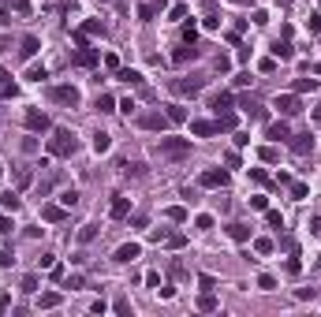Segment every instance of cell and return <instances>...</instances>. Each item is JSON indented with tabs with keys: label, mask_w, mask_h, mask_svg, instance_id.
<instances>
[{
	"label": "cell",
	"mask_w": 321,
	"mask_h": 317,
	"mask_svg": "<svg viewBox=\"0 0 321 317\" xmlns=\"http://www.w3.org/2000/svg\"><path fill=\"white\" fill-rule=\"evenodd\" d=\"M75 150H79L75 134H71L68 127H56V131H52V138H49V153H52V157H71Z\"/></svg>",
	"instance_id": "1"
},
{
	"label": "cell",
	"mask_w": 321,
	"mask_h": 317,
	"mask_svg": "<svg viewBox=\"0 0 321 317\" xmlns=\"http://www.w3.org/2000/svg\"><path fill=\"white\" fill-rule=\"evenodd\" d=\"M157 153L168 160H183V157H191V138H160Z\"/></svg>",
	"instance_id": "2"
},
{
	"label": "cell",
	"mask_w": 321,
	"mask_h": 317,
	"mask_svg": "<svg viewBox=\"0 0 321 317\" xmlns=\"http://www.w3.org/2000/svg\"><path fill=\"white\" fill-rule=\"evenodd\" d=\"M49 97L56 101V105H68V109H75V105H79V90H75V86H52Z\"/></svg>",
	"instance_id": "3"
},
{
	"label": "cell",
	"mask_w": 321,
	"mask_h": 317,
	"mask_svg": "<svg viewBox=\"0 0 321 317\" xmlns=\"http://www.w3.org/2000/svg\"><path fill=\"white\" fill-rule=\"evenodd\" d=\"M23 123H26V131H49V127H52V119L49 116H45V112H38V109H30V112H26V116H23Z\"/></svg>",
	"instance_id": "4"
},
{
	"label": "cell",
	"mask_w": 321,
	"mask_h": 317,
	"mask_svg": "<svg viewBox=\"0 0 321 317\" xmlns=\"http://www.w3.org/2000/svg\"><path fill=\"white\" fill-rule=\"evenodd\" d=\"M287 146H291V153H295V157H306V153L314 150V134L306 131V134H291V138H287Z\"/></svg>",
	"instance_id": "5"
},
{
	"label": "cell",
	"mask_w": 321,
	"mask_h": 317,
	"mask_svg": "<svg viewBox=\"0 0 321 317\" xmlns=\"http://www.w3.org/2000/svg\"><path fill=\"white\" fill-rule=\"evenodd\" d=\"M202 86H205V79H176L172 90L183 93V97H195V93H202Z\"/></svg>",
	"instance_id": "6"
},
{
	"label": "cell",
	"mask_w": 321,
	"mask_h": 317,
	"mask_svg": "<svg viewBox=\"0 0 321 317\" xmlns=\"http://www.w3.org/2000/svg\"><path fill=\"white\" fill-rule=\"evenodd\" d=\"M138 254H142V246H138V242H123V246H120V250L112 254V261H120V265H131V261H135Z\"/></svg>",
	"instance_id": "7"
},
{
	"label": "cell",
	"mask_w": 321,
	"mask_h": 317,
	"mask_svg": "<svg viewBox=\"0 0 321 317\" xmlns=\"http://www.w3.org/2000/svg\"><path fill=\"white\" fill-rule=\"evenodd\" d=\"M265 138H273V142H287L291 138V127H287V119H277V123L265 127Z\"/></svg>",
	"instance_id": "8"
},
{
	"label": "cell",
	"mask_w": 321,
	"mask_h": 317,
	"mask_svg": "<svg viewBox=\"0 0 321 317\" xmlns=\"http://www.w3.org/2000/svg\"><path fill=\"white\" fill-rule=\"evenodd\" d=\"M198 183L202 187H228V172H224V168H209V172H202Z\"/></svg>",
	"instance_id": "9"
},
{
	"label": "cell",
	"mask_w": 321,
	"mask_h": 317,
	"mask_svg": "<svg viewBox=\"0 0 321 317\" xmlns=\"http://www.w3.org/2000/svg\"><path fill=\"white\" fill-rule=\"evenodd\" d=\"M273 105H277L280 116H295V112H299V97H295V93H284V97H277Z\"/></svg>",
	"instance_id": "10"
},
{
	"label": "cell",
	"mask_w": 321,
	"mask_h": 317,
	"mask_svg": "<svg viewBox=\"0 0 321 317\" xmlns=\"http://www.w3.org/2000/svg\"><path fill=\"white\" fill-rule=\"evenodd\" d=\"M138 123H142L146 131H164V127H168V116H164V112H146Z\"/></svg>",
	"instance_id": "11"
},
{
	"label": "cell",
	"mask_w": 321,
	"mask_h": 317,
	"mask_svg": "<svg viewBox=\"0 0 321 317\" xmlns=\"http://www.w3.org/2000/svg\"><path fill=\"white\" fill-rule=\"evenodd\" d=\"M64 217H68V209H64V205H52V201L41 205V220H49V224H60Z\"/></svg>",
	"instance_id": "12"
},
{
	"label": "cell",
	"mask_w": 321,
	"mask_h": 317,
	"mask_svg": "<svg viewBox=\"0 0 321 317\" xmlns=\"http://www.w3.org/2000/svg\"><path fill=\"white\" fill-rule=\"evenodd\" d=\"M191 134L209 138V134H217V123H213V119H195V123H191Z\"/></svg>",
	"instance_id": "13"
},
{
	"label": "cell",
	"mask_w": 321,
	"mask_h": 317,
	"mask_svg": "<svg viewBox=\"0 0 321 317\" xmlns=\"http://www.w3.org/2000/svg\"><path fill=\"white\" fill-rule=\"evenodd\" d=\"M60 302H64V295H60V291H45L41 299H38V310H52V306H60Z\"/></svg>",
	"instance_id": "14"
},
{
	"label": "cell",
	"mask_w": 321,
	"mask_h": 317,
	"mask_svg": "<svg viewBox=\"0 0 321 317\" xmlns=\"http://www.w3.org/2000/svg\"><path fill=\"white\" fill-rule=\"evenodd\" d=\"M160 8H164V0H146L142 8H138V19H153Z\"/></svg>",
	"instance_id": "15"
},
{
	"label": "cell",
	"mask_w": 321,
	"mask_h": 317,
	"mask_svg": "<svg viewBox=\"0 0 321 317\" xmlns=\"http://www.w3.org/2000/svg\"><path fill=\"white\" fill-rule=\"evenodd\" d=\"M0 205L8 209V213H15V209H19V205H23V198H19V194H15V191H4V194H0Z\"/></svg>",
	"instance_id": "16"
},
{
	"label": "cell",
	"mask_w": 321,
	"mask_h": 317,
	"mask_svg": "<svg viewBox=\"0 0 321 317\" xmlns=\"http://www.w3.org/2000/svg\"><path fill=\"white\" fill-rule=\"evenodd\" d=\"M131 213V198H116L112 201V220H123Z\"/></svg>",
	"instance_id": "17"
},
{
	"label": "cell",
	"mask_w": 321,
	"mask_h": 317,
	"mask_svg": "<svg viewBox=\"0 0 321 317\" xmlns=\"http://www.w3.org/2000/svg\"><path fill=\"white\" fill-rule=\"evenodd\" d=\"M75 64H82V67H93V64H97V49H90V45H86V49H79Z\"/></svg>",
	"instance_id": "18"
},
{
	"label": "cell",
	"mask_w": 321,
	"mask_h": 317,
	"mask_svg": "<svg viewBox=\"0 0 321 317\" xmlns=\"http://www.w3.org/2000/svg\"><path fill=\"white\" fill-rule=\"evenodd\" d=\"M38 49H41V45H38V38H34V34H26V38H23V49H19V52L30 60V56H38Z\"/></svg>",
	"instance_id": "19"
},
{
	"label": "cell",
	"mask_w": 321,
	"mask_h": 317,
	"mask_svg": "<svg viewBox=\"0 0 321 317\" xmlns=\"http://www.w3.org/2000/svg\"><path fill=\"white\" fill-rule=\"evenodd\" d=\"M116 79H123L127 86H142V75H138V71H131V67H120Z\"/></svg>",
	"instance_id": "20"
},
{
	"label": "cell",
	"mask_w": 321,
	"mask_h": 317,
	"mask_svg": "<svg viewBox=\"0 0 321 317\" xmlns=\"http://www.w3.org/2000/svg\"><path fill=\"white\" fill-rule=\"evenodd\" d=\"M228 235L236 242H246V239H250V228H246V224H228Z\"/></svg>",
	"instance_id": "21"
},
{
	"label": "cell",
	"mask_w": 321,
	"mask_h": 317,
	"mask_svg": "<svg viewBox=\"0 0 321 317\" xmlns=\"http://www.w3.org/2000/svg\"><path fill=\"white\" fill-rule=\"evenodd\" d=\"M164 116H168V123H183V119H187V109H183V105H168V112H164Z\"/></svg>",
	"instance_id": "22"
},
{
	"label": "cell",
	"mask_w": 321,
	"mask_h": 317,
	"mask_svg": "<svg viewBox=\"0 0 321 317\" xmlns=\"http://www.w3.org/2000/svg\"><path fill=\"white\" fill-rule=\"evenodd\" d=\"M209 105H213L217 112H228V109H232V97H228V93H213V101H209Z\"/></svg>",
	"instance_id": "23"
},
{
	"label": "cell",
	"mask_w": 321,
	"mask_h": 317,
	"mask_svg": "<svg viewBox=\"0 0 321 317\" xmlns=\"http://www.w3.org/2000/svg\"><path fill=\"white\" fill-rule=\"evenodd\" d=\"M109 146H112V138H109L105 131H97V134H93V150H97V153H109Z\"/></svg>",
	"instance_id": "24"
},
{
	"label": "cell",
	"mask_w": 321,
	"mask_h": 317,
	"mask_svg": "<svg viewBox=\"0 0 321 317\" xmlns=\"http://www.w3.org/2000/svg\"><path fill=\"white\" fill-rule=\"evenodd\" d=\"M217 131H236V116H228V112H217Z\"/></svg>",
	"instance_id": "25"
},
{
	"label": "cell",
	"mask_w": 321,
	"mask_h": 317,
	"mask_svg": "<svg viewBox=\"0 0 321 317\" xmlns=\"http://www.w3.org/2000/svg\"><path fill=\"white\" fill-rule=\"evenodd\" d=\"M19 291H23V295H34V291H38V276H34V273H30V276H23Z\"/></svg>",
	"instance_id": "26"
},
{
	"label": "cell",
	"mask_w": 321,
	"mask_h": 317,
	"mask_svg": "<svg viewBox=\"0 0 321 317\" xmlns=\"http://www.w3.org/2000/svg\"><path fill=\"white\" fill-rule=\"evenodd\" d=\"M164 217L176 220V224H183V220H187V209H183V205H172V209H164Z\"/></svg>",
	"instance_id": "27"
},
{
	"label": "cell",
	"mask_w": 321,
	"mask_h": 317,
	"mask_svg": "<svg viewBox=\"0 0 321 317\" xmlns=\"http://www.w3.org/2000/svg\"><path fill=\"white\" fill-rule=\"evenodd\" d=\"M295 93H306V90H318V79H295V86H291Z\"/></svg>",
	"instance_id": "28"
},
{
	"label": "cell",
	"mask_w": 321,
	"mask_h": 317,
	"mask_svg": "<svg viewBox=\"0 0 321 317\" xmlns=\"http://www.w3.org/2000/svg\"><path fill=\"white\" fill-rule=\"evenodd\" d=\"M60 205H64V209H75V205H79V191H64V194H60Z\"/></svg>",
	"instance_id": "29"
},
{
	"label": "cell",
	"mask_w": 321,
	"mask_h": 317,
	"mask_svg": "<svg viewBox=\"0 0 321 317\" xmlns=\"http://www.w3.org/2000/svg\"><path fill=\"white\" fill-rule=\"evenodd\" d=\"M90 239H97V224H82L79 228V242H90Z\"/></svg>",
	"instance_id": "30"
},
{
	"label": "cell",
	"mask_w": 321,
	"mask_h": 317,
	"mask_svg": "<svg viewBox=\"0 0 321 317\" xmlns=\"http://www.w3.org/2000/svg\"><path fill=\"white\" fill-rule=\"evenodd\" d=\"M97 112H116V101H112L109 93H101V97H97Z\"/></svg>",
	"instance_id": "31"
},
{
	"label": "cell",
	"mask_w": 321,
	"mask_h": 317,
	"mask_svg": "<svg viewBox=\"0 0 321 317\" xmlns=\"http://www.w3.org/2000/svg\"><path fill=\"white\" fill-rule=\"evenodd\" d=\"M258 153H262V160H265V164H277V157H280V153H277V146H262Z\"/></svg>",
	"instance_id": "32"
},
{
	"label": "cell",
	"mask_w": 321,
	"mask_h": 317,
	"mask_svg": "<svg viewBox=\"0 0 321 317\" xmlns=\"http://www.w3.org/2000/svg\"><path fill=\"white\" fill-rule=\"evenodd\" d=\"M273 56H280V60H291V45H287V41H277V45H273Z\"/></svg>",
	"instance_id": "33"
},
{
	"label": "cell",
	"mask_w": 321,
	"mask_h": 317,
	"mask_svg": "<svg viewBox=\"0 0 321 317\" xmlns=\"http://www.w3.org/2000/svg\"><path fill=\"white\" fill-rule=\"evenodd\" d=\"M195 56H198V49L191 45V49H179V52H176L172 60H176V64H187V60H195Z\"/></svg>",
	"instance_id": "34"
},
{
	"label": "cell",
	"mask_w": 321,
	"mask_h": 317,
	"mask_svg": "<svg viewBox=\"0 0 321 317\" xmlns=\"http://www.w3.org/2000/svg\"><path fill=\"white\" fill-rule=\"evenodd\" d=\"M41 79H49L45 67H30V71H26V82H41Z\"/></svg>",
	"instance_id": "35"
},
{
	"label": "cell",
	"mask_w": 321,
	"mask_h": 317,
	"mask_svg": "<svg viewBox=\"0 0 321 317\" xmlns=\"http://www.w3.org/2000/svg\"><path fill=\"white\" fill-rule=\"evenodd\" d=\"M30 179H34V172H30V168H15V183H19V187H26Z\"/></svg>",
	"instance_id": "36"
},
{
	"label": "cell",
	"mask_w": 321,
	"mask_h": 317,
	"mask_svg": "<svg viewBox=\"0 0 321 317\" xmlns=\"http://www.w3.org/2000/svg\"><path fill=\"white\" fill-rule=\"evenodd\" d=\"M258 287H262V291H273V287H277V276L262 273V276H258Z\"/></svg>",
	"instance_id": "37"
},
{
	"label": "cell",
	"mask_w": 321,
	"mask_h": 317,
	"mask_svg": "<svg viewBox=\"0 0 321 317\" xmlns=\"http://www.w3.org/2000/svg\"><path fill=\"white\" fill-rule=\"evenodd\" d=\"M254 254H273V239H254Z\"/></svg>",
	"instance_id": "38"
},
{
	"label": "cell",
	"mask_w": 321,
	"mask_h": 317,
	"mask_svg": "<svg viewBox=\"0 0 321 317\" xmlns=\"http://www.w3.org/2000/svg\"><path fill=\"white\" fill-rule=\"evenodd\" d=\"M265 220H269L273 228H284V217H280L277 209H265Z\"/></svg>",
	"instance_id": "39"
},
{
	"label": "cell",
	"mask_w": 321,
	"mask_h": 317,
	"mask_svg": "<svg viewBox=\"0 0 321 317\" xmlns=\"http://www.w3.org/2000/svg\"><path fill=\"white\" fill-rule=\"evenodd\" d=\"M306 194H310V187H306V183H291V198H299V201H303Z\"/></svg>",
	"instance_id": "40"
},
{
	"label": "cell",
	"mask_w": 321,
	"mask_h": 317,
	"mask_svg": "<svg viewBox=\"0 0 321 317\" xmlns=\"http://www.w3.org/2000/svg\"><path fill=\"white\" fill-rule=\"evenodd\" d=\"M198 310H217V299H213V295H209V291H205V295H202V299H198Z\"/></svg>",
	"instance_id": "41"
},
{
	"label": "cell",
	"mask_w": 321,
	"mask_h": 317,
	"mask_svg": "<svg viewBox=\"0 0 321 317\" xmlns=\"http://www.w3.org/2000/svg\"><path fill=\"white\" fill-rule=\"evenodd\" d=\"M112 310H116L120 317H131V302H127V299H116V306H112Z\"/></svg>",
	"instance_id": "42"
},
{
	"label": "cell",
	"mask_w": 321,
	"mask_h": 317,
	"mask_svg": "<svg viewBox=\"0 0 321 317\" xmlns=\"http://www.w3.org/2000/svg\"><path fill=\"white\" fill-rule=\"evenodd\" d=\"M11 11H19V15H30V0H11Z\"/></svg>",
	"instance_id": "43"
},
{
	"label": "cell",
	"mask_w": 321,
	"mask_h": 317,
	"mask_svg": "<svg viewBox=\"0 0 321 317\" xmlns=\"http://www.w3.org/2000/svg\"><path fill=\"white\" fill-rule=\"evenodd\" d=\"M198 284H202V291H213V287H217V280H213L209 273H202V276H198Z\"/></svg>",
	"instance_id": "44"
},
{
	"label": "cell",
	"mask_w": 321,
	"mask_h": 317,
	"mask_svg": "<svg viewBox=\"0 0 321 317\" xmlns=\"http://www.w3.org/2000/svg\"><path fill=\"white\" fill-rule=\"evenodd\" d=\"M135 109H138V105H135L131 97H127V101H120V112H123V116H135Z\"/></svg>",
	"instance_id": "45"
},
{
	"label": "cell",
	"mask_w": 321,
	"mask_h": 317,
	"mask_svg": "<svg viewBox=\"0 0 321 317\" xmlns=\"http://www.w3.org/2000/svg\"><path fill=\"white\" fill-rule=\"evenodd\" d=\"M195 228H202V232H209V228H213V217H209V213H202V217L195 220Z\"/></svg>",
	"instance_id": "46"
},
{
	"label": "cell",
	"mask_w": 321,
	"mask_h": 317,
	"mask_svg": "<svg viewBox=\"0 0 321 317\" xmlns=\"http://www.w3.org/2000/svg\"><path fill=\"white\" fill-rule=\"evenodd\" d=\"M250 19H254V26H265V23H269V11H262V8H258Z\"/></svg>",
	"instance_id": "47"
},
{
	"label": "cell",
	"mask_w": 321,
	"mask_h": 317,
	"mask_svg": "<svg viewBox=\"0 0 321 317\" xmlns=\"http://www.w3.org/2000/svg\"><path fill=\"white\" fill-rule=\"evenodd\" d=\"M82 30H86V34H105V26H101V23H97V19H90V23H86V26H82Z\"/></svg>",
	"instance_id": "48"
},
{
	"label": "cell",
	"mask_w": 321,
	"mask_h": 317,
	"mask_svg": "<svg viewBox=\"0 0 321 317\" xmlns=\"http://www.w3.org/2000/svg\"><path fill=\"white\" fill-rule=\"evenodd\" d=\"M250 205H254V209H262V213H265V209H269V201H265L262 194H254V198H250Z\"/></svg>",
	"instance_id": "49"
},
{
	"label": "cell",
	"mask_w": 321,
	"mask_h": 317,
	"mask_svg": "<svg viewBox=\"0 0 321 317\" xmlns=\"http://www.w3.org/2000/svg\"><path fill=\"white\" fill-rule=\"evenodd\" d=\"M183 15H187V4H176V8L168 11V19H183Z\"/></svg>",
	"instance_id": "50"
},
{
	"label": "cell",
	"mask_w": 321,
	"mask_h": 317,
	"mask_svg": "<svg viewBox=\"0 0 321 317\" xmlns=\"http://www.w3.org/2000/svg\"><path fill=\"white\" fill-rule=\"evenodd\" d=\"M250 179H254V183H265V179H269V175H265L262 168H250Z\"/></svg>",
	"instance_id": "51"
},
{
	"label": "cell",
	"mask_w": 321,
	"mask_h": 317,
	"mask_svg": "<svg viewBox=\"0 0 321 317\" xmlns=\"http://www.w3.org/2000/svg\"><path fill=\"white\" fill-rule=\"evenodd\" d=\"M11 261H15V258H11V250H0V269H8Z\"/></svg>",
	"instance_id": "52"
},
{
	"label": "cell",
	"mask_w": 321,
	"mask_h": 317,
	"mask_svg": "<svg viewBox=\"0 0 321 317\" xmlns=\"http://www.w3.org/2000/svg\"><path fill=\"white\" fill-rule=\"evenodd\" d=\"M11 232V217H0V235H8Z\"/></svg>",
	"instance_id": "53"
},
{
	"label": "cell",
	"mask_w": 321,
	"mask_h": 317,
	"mask_svg": "<svg viewBox=\"0 0 321 317\" xmlns=\"http://www.w3.org/2000/svg\"><path fill=\"white\" fill-rule=\"evenodd\" d=\"M310 30H314V34H321V15H310Z\"/></svg>",
	"instance_id": "54"
},
{
	"label": "cell",
	"mask_w": 321,
	"mask_h": 317,
	"mask_svg": "<svg viewBox=\"0 0 321 317\" xmlns=\"http://www.w3.org/2000/svg\"><path fill=\"white\" fill-rule=\"evenodd\" d=\"M8 79H11L8 71H0V90H4V86H8Z\"/></svg>",
	"instance_id": "55"
},
{
	"label": "cell",
	"mask_w": 321,
	"mask_h": 317,
	"mask_svg": "<svg viewBox=\"0 0 321 317\" xmlns=\"http://www.w3.org/2000/svg\"><path fill=\"white\" fill-rule=\"evenodd\" d=\"M0 52H8V38H0Z\"/></svg>",
	"instance_id": "56"
},
{
	"label": "cell",
	"mask_w": 321,
	"mask_h": 317,
	"mask_svg": "<svg viewBox=\"0 0 321 317\" xmlns=\"http://www.w3.org/2000/svg\"><path fill=\"white\" fill-rule=\"evenodd\" d=\"M314 119H318V123H321V105H318V109H314Z\"/></svg>",
	"instance_id": "57"
},
{
	"label": "cell",
	"mask_w": 321,
	"mask_h": 317,
	"mask_svg": "<svg viewBox=\"0 0 321 317\" xmlns=\"http://www.w3.org/2000/svg\"><path fill=\"white\" fill-rule=\"evenodd\" d=\"M314 75H321V64H314Z\"/></svg>",
	"instance_id": "58"
},
{
	"label": "cell",
	"mask_w": 321,
	"mask_h": 317,
	"mask_svg": "<svg viewBox=\"0 0 321 317\" xmlns=\"http://www.w3.org/2000/svg\"><path fill=\"white\" fill-rule=\"evenodd\" d=\"M236 4H250V0H236Z\"/></svg>",
	"instance_id": "59"
},
{
	"label": "cell",
	"mask_w": 321,
	"mask_h": 317,
	"mask_svg": "<svg viewBox=\"0 0 321 317\" xmlns=\"http://www.w3.org/2000/svg\"><path fill=\"white\" fill-rule=\"evenodd\" d=\"M0 175H4V168H0Z\"/></svg>",
	"instance_id": "60"
}]
</instances>
